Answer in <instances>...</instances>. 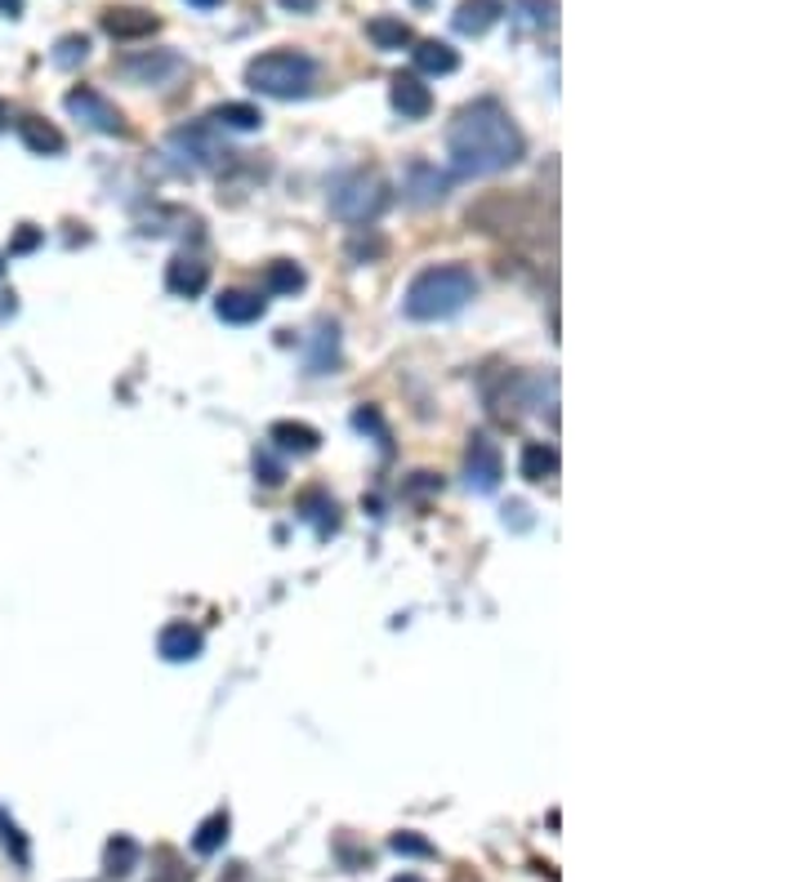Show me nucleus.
<instances>
[{"mask_svg":"<svg viewBox=\"0 0 803 882\" xmlns=\"http://www.w3.org/2000/svg\"><path fill=\"white\" fill-rule=\"evenodd\" d=\"M523 134L509 121V112L496 103V98H478L455 112V121L447 125V152L451 166L460 174H500L509 166L523 161Z\"/></svg>","mask_w":803,"mask_h":882,"instance_id":"1","label":"nucleus"},{"mask_svg":"<svg viewBox=\"0 0 803 882\" xmlns=\"http://www.w3.org/2000/svg\"><path fill=\"white\" fill-rule=\"evenodd\" d=\"M478 294V281L464 264H438L424 268L406 294H402V313L411 321H451L455 313L469 308V299Z\"/></svg>","mask_w":803,"mask_h":882,"instance_id":"2","label":"nucleus"},{"mask_svg":"<svg viewBox=\"0 0 803 882\" xmlns=\"http://www.w3.org/2000/svg\"><path fill=\"white\" fill-rule=\"evenodd\" d=\"M313 81H317V63L300 54V49H268V54L251 59L246 68V85L268 98H304Z\"/></svg>","mask_w":803,"mask_h":882,"instance_id":"3","label":"nucleus"},{"mask_svg":"<svg viewBox=\"0 0 803 882\" xmlns=\"http://www.w3.org/2000/svg\"><path fill=\"white\" fill-rule=\"evenodd\" d=\"M389 206V183L375 170H349L344 179L330 183V215L340 223H370Z\"/></svg>","mask_w":803,"mask_h":882,"instance_id":"4","label":"nucleus"},{"mask_svg":"<svg viewBox=\"0 0 803 882\" xmlns=\"http://www.w3.org/2000/svg\"><path fill=\"white\" fill-rule=\"evenodd\" d=\"M63 108L81 121V125H89V130H99V134H130V125H125V117H121V108L117 103H108V98L99 94V89H89V85H76V89H68V98H63Z\"/></svg>","mask_w":803,"mask_h":882,"instance_id":"5","label":"nucleus"},{"mask_svg":"<svg viewBox=\"0 0 803 882\" xmlns=\"http://www.w3.org/2000/svg\"><path fill=\"white\" fill-rule=\"evenodd\" d=\"M500 477H504L500 446L487 432H474V437H469V451H464V481H469V490L491 495V490H500Z\"/></svg>","mask_w":803,"mask_h":882,"instance_id":"6","label":"nucleus"},{"mask_svg":"<svg viewBox=\"0 0 803 882\" xmlns=\"http://www.w3.org/2000/svg\"><path fill=\"white\" fill-rule=\"evenodd\" d=\"M166 152H183V170H206V166H219L228 152H219V143L210 138V125H183L170 134Z\"/></svg>","mask_w":803,"mask_h":882,"instance_id":"7","label":"nucleus"},{"mask_svg":"<svg viewBox=\"0 0 803 882\" xmlns=\"http://www.w3.org/2000/svg\"><path fill=\"white\" fill-rule=\"evenodd\" d=\"M121 76L138 81V85H166L183 72V59L174 54V49H148V54H134V59H121L117 63Z\"/></svg>","mask_w":803,"mask_h":882,"instance_id":"8","label":"nucleus"},{"mask_svg":"<svg viewBox=\"0 0 803 882\" xmlns=\"http://www.w3.org/2000/svg\"><path fill=\"white\" fill-rule=\"evenodd\" d=\"M202 647H206L202 628H193L187 620H174V624H166V628L157 633V656H161L166 664H187V660H197Z\"/></svg>","mask_w":803,"mask_h":882,"instance_id":"9","label":"nucleus"},{"mask_svg":"<svg viewBox=\"0 0 803 882\" xmlns=\"http://www.w3.org/2000/svg\"><path fill=\"white\" fill-rule=\"evenodd\" d=\"M389 98H393V112L402 117V121H424L434 112V89L424 85L415 72H402V76H393V89H389Z\"/></svg>","mask_w":803,"mask_h":882,"instance_id":"10","label":"nucleus"},{"mask_svg":"<svg viewBox=\"0 0 803 882\" xmlns=\"http://www.w3.org/2000/svg\"><path fill=\"white\" fill-rule=\"evenodd\" d=\"M206 285H210V268L197 255H174L166 264V290L179 294V299H197Z\"/></svg>","mask_w":803,"mask_h":882,"instance_id":"11","label":"nucleus"},{"mask_svg":"<svg viewBox=\"0 0 803 882\" xmlns=\"http://www.w3.org/2000/svg\"><path fill=\"white\" fill-rule=\"evenodd\" d=\"M161 23L153 10H134V5H108L104 10V32L117 40H138V36H153Z\"/></svg>","mask_w":803,"mask_h":882,"instance_id":"12","label":"nucleus"},{"mask_svg":"<svg viewBox=\"0 0 803 882\" xmlns=\"http://www.w3.org/2000/svg\"><path fill=\"white\" fill-rule=\"evenodd\" d=\"M447 192H451V174H442V170L429 166V161H415V166H411V174H406V201L434 206V201H442Z\"/></svg>","mask_w":803,"mask_h":882,"instance_id":"13","label":"nucleus"},{"mask_svg":"<svg viewBox=\"0 0 803 882\" xmlns=\"http://www.w3.org/2000/svg\"><path fill=\"white\" fill-rule=\"evenodd\" d=\"M268 313V299H259L255 290H223L215 299V317L228 321V326H251Z\"/></svg>","mask_w":803,"mask_h":882,"instance_id":"14","label":"nucleus"},{"mask_svg":"<svg viewBox=\"0 0 803 882\" xmlns=\"http://www.w3.org/2000/svg\"><path fill=\"white\" fill-rule=\"evenodd\" d=\"M14 130H19L23 147H27V152H36V157H59L63 147H68V138L50 121H40V117H19Z\"/></svg>","mask_w":803,"mask_h":882,"instance_id":"15","label":"nucleus"},{"mask_svg":"<svg viewBox=\"0 0 803 882\" xmlns=\"http://www.w3.org/2000/svg\"><path fill=\"white\" fill-rule=\"evenodd\" d=\"M268 441L277 451H287V455H313L321 446V432L313 424H295V419H281L268 428Z\"/></svg>","mask_w":803,"mask_h":882,"instance_id":"16","label":"nucleus"},{"mask_svg":"<svg viewBox=\"0 0 803 882\" xmlns=\"http://www.w3.org/2000/svg\"><path fill=\"white\" fill-rule=\"evenodd\" d=\"M500 14H504L500 0H460L455 32H460V36H487V32L500 23Z\"/></svg>","mask_w":803,"mask_h":882,"instance_id":"17","label":"nucleus"},{"mask_svg":"<svg viewBox=\"0 0 803 882\" xmlns=\"http://www.w3.org/2000/svg\"><path fill=\"white\" fill-rule=\"evenodd\" d=\"M411 59H415V76H451L460 68V54L447 40H419L411 49Z\"/></svg>","mask_w":803,"mask_h":882,"instance_id":"18","label":"nucleus"},{"mask_svg":"<svg viewBox=\"0 0 803 882\" xmlns=\"http://www.w3.org/2000/svg\"><path fill=\"white\" fill-rule=\"evenodd\" d=\"M138 860H144V847H138L130 833H112L108 847H104V873L108 878H130L138 869Z\"/></svg>","mask_w":803,"mask_h":882,"instance_id":"19","label":"nucleus"},{"mask_svg":"<svg viewBox=\"0 0 803 882\" xmlns=\"http://www.w3.org/2000/svg\"><path fill=\"white\" fill-rule=\"evenodd\" d=\"M210 125H219V130H238V134H251V130H259V125H264V112H259L255 103H219V108L210 112Z\"/></svg>","mask_w":803,"mask_h":882,"instance_id":"20","label":"nucleus"},{"mask_svg":"<svg viewBox=\"0 0 803 882\" xmlns=\"http://www.w3.org/2000/svg\"><path fill=\"white\" fill-rule=\"evenodd\" d=\"M523 477L536 481V486L558 477V451L549 446V441H527L523 446Z\"/></svg>","mask_w":803,"mask_h":882,"instance_id":"21","label":"nucleus"},{"mask_svg":"<svg viewBox=\"0 0 803 882\" xmlns=\"http://www.w3.org/2000/svg\"><path fill=\"white\" fill-rule=\"evenodd\" d=\"M228 829H232V816H228V811H210V816L197 824V833H193V852H197V856H215V852L228 843Z\"/></svg>","mask_w":803,"mask_h":882,"instance_id":"22","label":"nucleus"},{"mask_svg":"<svg viewBox=\"0 0 803 882\" xmlns=\"http://www.w3.org/2000/svg\"><path fill=\"white\" fill-rule=\"evenodd\" d=\"M366 36H370V45H375V49H402V45H411V40H415V36H411V27H406L402 19H393V14L370 19V23H366Z\"/></svg>","mask_w":803,"mask_h":882,"instance_id":"23","label":"nucleus"},{"mask_svg":"<svg viewBox=\"0 0 803 882\" xmlns=\"http://www.w3.org/2000/svg\"><path fill=\"white\" fill-rule=\"evenodd\" d=\"M340 366V330L336 326H321L317 330V348L308 357V370L313 375H326V370H336Z\"/></svg>","mask_w":803,"mask_h":882,"instance_id":"24","label":"nucleus"},{"mask_svg":"<svg viewBox=\"0 0 803 882\" xmlns=\"http://www.w3.org/2000/svg\"><path fill=\"white\" fill-rule=\"evenodd\" d=\"M264 281H268L272 294H295V290H304V268L291 264V259H277V264H268Z\"/></svg>","mask_w":803,"mask_h":882,"instance_id":"25","label":"nucleus"},{"mask_svg":"<svg viewBox=\"0 0 803 882\" xmlns=\"http://www.w3.org/2000/svg\"><path fill=\"white\" fill-rule=\"evenodd\" d=\"M54 68H63V72H72V68H81L85 59H89V36H81V32H72V36H63L59 45H54Z\"/></svg>","mask_w":803,"mask_h":882,"instance_id":"26","label":"nucleus"},{"mask_svg":"<svg viewBox=\"0 0 803 882\" xmlns=\"http://www.w3.org/2000/svg\"><path fill=\"white\" fill-rule=\"evenodd\" d=\"M0 843H5V852L14 856V865H27L32 860V847H27V838H23V829L0 811Z\"/></svg>","mask_w":803,"mask_h":882,"instance_id":"27","label":"nucleus"},{"mask_svg":"<svg viewBox=\"0 0 803 882\" xmlns=\"http://www.w3.org/2000/svg\"><path fill=\"white\" fill-rule=\"evenodd\" d=\"M389 847H393L398 856H419V860H434V856H438V847H434L429 838H419V833H411V829L393 833V838H389Z\"/></svg>","mask_w":803,"mask_h":882,"instance_id":"28","label":"nucleus"},{"mask_svg":"<svg viewBox=\"0 0 803 882\" xmlns=\"http://www.w3.org/2000/svg\"><path fill=\"white\" fill-rule=\"evenodd\" d=\"M157 856H161V865H166V869H157V882H193V869H183V860H179L170 847H161Z\"/></svg>","mask_w":803,"mask_h":882,"instance_id":"29","label":"nucleus"},{"mask_svg":"<svg viewBox=\"0 0 803 882\" xmlns=\"http://www.w3.org/2000/svg\"><path fill=\"white\" fill-rule=\"evenodd\" d=\"M255 477L264 481V486H281V477H287V468H281L268 451H255Z\"/></svg>","mask_w":803,"mask_h":882,"instance_id":"30","label":"nucleus"},{"mask_svg":"<svg viewBox=\"0 0 803 882\" xmlns=\"http://www.w3.org/2000/svg\"><path fill=\"white\" fill-rule=\"evenodd\" d=\"M375 255H385V241H380V236H370V241L357 236V241L349 245V259H375Z\"/></svg>","mask_w":803,"mask_h":882,"instance_id":"31","label":"nucleus"},{"mask_svg":"<svg viewBox=\"0 0 803 882\" xmlns=\"http://www.w3.org/2000/svg\"><path fill=\"white\" fill-rule=\"evenodd\" d=\"M36 241H40V232H36V228H23V232H19V241H14V255L32 250V245H36Z\"/></svg>","mask_w":803,"mask_h":882,"instance_id":"32","label":"nucleus"},{"mask_svg":"<svg viewBox=\"0 0 803 882\" xmlns=\"http://www.w3.org/2000/svg\"><path fill=\"white\" fill-rule=\"evenodd\" d=\"M281 10H291V14H313L317 10V0H277Z\"/></svg>","mask_w":803,"mask_h":882,"instance_id":"33","label":"nucleus"},{"mask_svg":"<svg viewBox=\"0 0 803 882\" xmlns=\"http://www.w3.org/2000/svg\"><path fill=\"white\" fill-rule=\"evenodd\" d=\"M219 882H251V869L246 865H228V873Z\"/></svg>","mask_w":803,"mask_h":882,"instance_id":"34","label":"nucleus"},{"mask_svg":"<svg viewBox=\"0 0 803 882\" xmlns=\"http://www.w3.org/2000/svg\"><path fill=\"white\" fill-rule=\"evenodd\" d=\"M0 10H5L10 19H19L23 14V0H0Z\"/></svg>","mask_w":803,"mask_h":882,"instance_id":"35","label":"nucleus"},{"mask_svg":"<svg viewBox=\"0 0 803 882\" xmlns=\"http://www.w3.org/2000/svg\"><path fill=\"white\" fill-rule=\"evenodd\" d=\"M187 5H197V10H215V5H223V0H187Z\"/></svg>","mask_w":803,"mask_h":882,"instance_id":"36","label":"nucleus"},{"mask_svg":"<svg viewBox=\"0 0 803 882\" xmlns=\"http://www.w3.org/2000/svg\"><path fill=\"white\" fill-rule=\"evenodd\" d=\"M393 882H424V878H415V873H402V878H393Z\"/></svg>","mask_w":803,"mask_h":882,"instance_id":"37","label":"nucleus"},{"mask_svg":"<svg viewBox=\"0 0 803 882\" xmlns=\"http://www.w3.org/2000/svg\"><path fill=\"white\" fill-rule=\"evenodd\" d=\"M415 5H429V0H415Z\"/></svg>","mask_w":803,"mask_h":882,"instance_id":"38","label":"nucleus"},{"mask_svg":"<svg viewBox=\"0 0 803 882\" xmlns=\"http://www.w3.org/2000/svg\"><path fill=\"white\" fill-rule=\"evenodd\" d=\"M0 125H5V112H0Z\"/></svg>","mask_w":803,"mask_h":882,"instance_id":"39","label":"nucleus"},{"mask_svg":"<svg viewBox=\"0 0 803 882\" xmlns=\"http://www.w3.org/2000/svg\"><path fill=\"white\" fill-rule=\"evenodd\" d=\"M0 272H5V259H0Z\"/></svg>","mask_w":803,"mask_h":882,"instance_id":"40","label":"nucleus"}]
</instances>
